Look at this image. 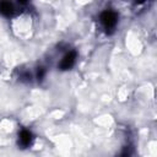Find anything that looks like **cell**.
<instances>
[{
    "label": "cell",
    "instance_id": "obj_4",
    "mask_svg": "<svg viewBox=\"0 0 157 157\" xmlns=\"http://www.w3.org/2000/svg\"><path fill=\"white\" fill-rule=\"evenodd\" d=\"M17 12L15 4L10 2V1H0V15L6 16V17H11Z\"/></svg>",
    "mask_w": 157,
    "mask_h": 157
},
{
    "label": "cell",
    "instance_id": "obj_1",
    "mask_svg": "<svg viewBox=\"0 0 157 157\" xmlns=\"http://www.w3.org/2000/svg\"><path fill=\"white\" fill-rule=\"evenodd\" d=\"M118 20H119V16L114 10H104L99 15V22H101L103 29L108 34L114 32V29L118 25Z\"/></svg>",
    "mask_w": 157,
    "mask_h": 157
},
{
    "label": "cell",
    "instance_id": "obj_3",
    "mask_svg": "<svg viewBox=\"0 0 157 157\" xmlns=\"http://www.w3.org/2000/svg\"><path fill=\"white\" fill-rule=\"evenodd\" d=\"M33 134L31 132V130L28 129H21L18 132V146L21 148H27L32 145L33 142Z\"/></svg>",
    "mask_w": 157,
    "mask_h": 157
},
{
    "label": "cell",
    "instance_id": "obj_6",
    "mask_svg": "<svg viewBox=\"0 0 157 157\" xmlns=\"http://www.w3.org/2000/svg\"><path fill=\"white\" fill-rule=\"evenodd\" d=\"M120 157H130V151H129V148H124L123 152H121V155H120Z\"/></svg>",
    "mask_w": 157,
    "mask_h": 157
},
{
    "label": "cell",
    "instance_id": "obj_2",
    "mask_svg": "<svg viewBox=\"0 0 157 157\" xmlns=\"http://www.w3.org/2000/svg\"><path fill=\"white\" fill-rule=\"evenodd\" d=\"M76 58H77V53H76L75 50L67 52V53L61 58V60H60V63H59V69L63 70V71L70 70V69L75 65Z\"/></svg>",
    "mask_w": 157,
    "mask_h": 157
},
{
    "label": "cell",
    "instance_id": "obj_5",
    "mask_svg": "<svg viewBox=\"0 0 157 157\" xmlns=\"http://www.w3.org/2000/svg\"><path fill=\"white\" fill-rule=\"evenodd\" d=\"M44 76H45V69L44 67H38L37 69V74H36V77H37V80L38 81H42L43 78H44Z\"/></svg>",
    "mask_w": 157,
    "mask_h": 157
}]
</instances>
